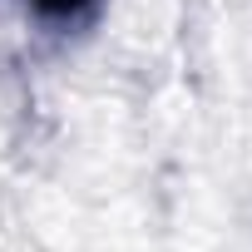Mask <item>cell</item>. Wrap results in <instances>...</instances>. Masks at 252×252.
<instances>
[{
    "label": "cell",
    "instance_id": "obj_1",
    "mask_svg": "<svg viewBox=\"0 0 252 252\" xmlns=\"http://www.w3.org/2000/svg\"><path fill=\"white\" fill-rule=\"evenodd\" d=\"M25 10L45 25H79L99 10V0H25Z\"/></svg>",
    "mask_w": 252,
    "mask_h": 252
}]
</instances>
